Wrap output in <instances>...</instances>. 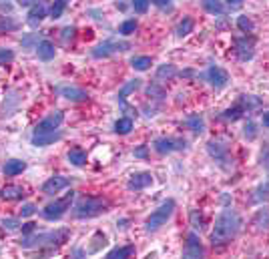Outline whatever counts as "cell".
<instances>
[{
	"label": "cell",
	"mask_w": 269,
	"mask_h": 259,
	"mask_svg": "<svg viewBox=\"0 0 269 259\" xmlns=\"http://www.w3.org/2000/svg\"><path fill=\"white\" fill-rule=\"evenodd\" d=\"M241 229V217L233 209H223L221 215L215 221V227L211 231V245H225L229 243Z\"/></svg>",
	"instance_id": "cell-1"
},
{
	"label": "cell",
	"mask_w": 269,
	"mask_h": 259,
	"mask_svg": "<svg viewBox=\"0 0 269 259\" xmlns=\"http://www.w3.org/2000/svg\"><path fill=\"white\" fill-rule=\"evenodd\" d=\"M189 219H191V225H193V229H203V225H205V221H203V215L195 209V211H191V215H189Z\"/></svg>",
	"instance_id": "cell-36"
},
{
	"label": "cell",
	"mask_w": 269,
	"mask_h": 259,
	"mask_svg": "<svg viewBox=\"0 0 269 259\" xmlns=\"http://www.w3.org/2000/svg\"><path fill=\"white\" fill-rule=\"evenodd\" d=\"M135 157H147V147H145V145L139 147V149L135 151Z\"/></svg>",
	"instance_id": "cell-48"
},
{
	"label": "cell",
	"mask_w": 269,
	"mask_h": 259,
	"mask_svg": "<svg viewBox=\"0 0 269 259\" xmlns=\"http://www.w3.org/2000/svg\"><path fill=\"white\" fill-rule=\"evenodd\" d=\"M137 20L135 18H131V20H125L123 24H121V28H118V33H121L123 37H129V35H133L135 31H137Z\"/></svg>",
	"instance_id": "cell-33"
},
{
	"label": "cell",
	"mask_w": 269,
	"mask_h": 259,
	"mask_svg": "<svg viewBox=\"0 0 269 259\" xmlns=\"http://www.w3.org/2000/svg\"><path fill=\"white\" fill-rule=\"evenodd\" d=\"M24 189L18 187V185H6L2 191H0V197L2 199H8V201H18V199H24Z\"/></svg>",
	"instance_id": "cell-19"
},
{
	"label": "cell",
	"mask_w": 269,
	"mask_h": 259,
	"mask_svg": "<svg viewBox=\"0 0 269 259\" xmlns=\"http://www.w3.org/2000/svg\"><path fill=\"white\" fill-rule=\"evenodd\" d=\"M109 207V203L101 197H80L75 205V215L78 219H88V217H97L101 213H105Z\"/></svg>",
	"instance_id": "cell-3"
},
{
	"label": "cell",
	"mask_w": 269,
	"mask_h": 259,
	"mask_svg": "<svg viewBox=\"0 0 269 259\" xmlns=\"http://www.w3.org/2000/svg\"><path fill=\"white\" fill-rule=\"evenodd\" d=\"M263 125H265V127H269V112H265V114H263Z\"/></svg>",
	"instance_id": "cell-50"
},
{
	"label": "cell",
	"mask_w": 269,
	"mask_h": 259,
	"mask_svg": "<svg viewBox=\"0 0 269 259\" xmlns=\"http://www.w3.org/2000/svg\"><path fill=\"white\" fill-rule=\"evenodd\" d=\"M131 65H133L135 71H147L151 67V56H135L131 61Z\"/></svg>",
	"instance_id": "cell-31"
},
{
	"label": "cell",
	"mask_w": 269,
	"mask_h": 259,
	"mask_svg": "<svg viewBox=\"0 0 269 259\" xmlns=\"http://www.w3.org/2000/svg\"><path fill=\"white\" fill-rule=\"evenodd\" d=\"M243 114V107L241 105H237V107H233V109H227L225 112H223V119H227V121H237L239 117Z\"/></svg>",
	"instance_id": "cell-34"
},
{
	"label": "cell",
	"mask_w": 269,
	"mask_h": 259,
	"mask_svg": "<svg viewBox=\"0 0 269 259\" xmlns=\"http://www.w3.org/2000/svg\"><path fill=\"white\" fill-rule=\"evenodd\" d=\"M73 201H75V193L71 191V193H67L63 199H56L54 203H48V205L40 211V215H42L46 221H56V219H61V217L71 209Z\"/></svg>",
	"instance_id": "cell-5"
},
{
	"label": "cell",
	"mask_w": 269,
	"mask_h": 259,
	"mask_svg": "<svg viewBox=\"0 0 269 259\" xmlns=\"http://www.w3.org/2000/svg\"><path fill=\"white\" fill-rule=\"evenodd\" d=\"M153 4H157V6L165 8V6H169V4H171V0H153Z\"/></svg>",
	"instance_id": "cell-47"
},
{
	"label": "cell",
	"mask_w": 269,
	"mask_h": 259,
	"mask_svg": "<svg viewBox=\"0 0 269 259\" xmlns=\"http://www.w3.org/2000/svg\"><path fill=\"white\" fill-rule=\"evenodd\" d=\"M63 139V133L61 131H50V133H38V135H33V145L35 147H48L52 145L54 141Z\"/></svg>",
	"instance_id": "cell-14"
},
{
	"label": "cell",
	"mask_w": 269,
	"mask_h": 259,
	"mask_svg": "<svg viewBox=\"0 0 269 259\" xmlns=\"http://www.w3.org/2000/svg\"><path fill=\"white\" fill-rule=\"evenodd\" d=\"M243 133H245V137H247V139H255V125H253L251 121H247V125H245V131H243Z\"/></svg>",
	"instance_id": "cell-42"
},
{
	"label": "cell",
	"mask_w": 269,
	"mask_h": 259,
	"mask_svg": "<svg viewBox=\"0 0 269 259\" xmlns=\"http://www.w3.org/2000/svg\"><path fill=\"white\" fill-rule=\"evenodd\" d=\"M71 185V179L69 177H61V175H56V177H50L48 181H44L42 185V193L44 195H54L58 191H63L65 187Z\"/></svg>",
	"instance_id": "cell-12"
},
{
	"label": "cell",
	"mask_w": 269,
	"mask_h": 259,
	"mask_svg": "<svg viewBox=\"0 0 269 259\" xmlns=\"http://www.w3.org/2000/svg\"><path fill=\"white\" fill-rule=\"evenodd\" d=\"M149 2H151V0H133V8H135V12L145 14L147 8H149Z\"/></svg>",
	"instance_id": "cell-39"
},
{
	"label": "cell",
	"mask_w": 269,
	"mask_h": 259,
	"mask_svg": "<svg viewBox=\"0 0 269 259\" xmlns=\"http://www.w3.org/2000/svg\"><path fill=\"white\" fill-rule=\"evenodd\" d=\"M131 44L129 42H123V40H105L101 42L99 46L93 48V56L95 59H105V56H111L113 52H118V50H127Z\"/></svg>",
	"instance_id": "cell-7"
},
{
	"label": "cell",
	"mask_w": 269,
	"mask_h": 259,
	"mask_svg": "<svg viewBox=\"0 0 269 259\" xmlns=\"http://www.w3.org/2000/svg\"><path fill=\"white\" fill-rule=\"evenodd\" d=\"M69 37H71V38L75 37V26H67L65 31H63V40H65V42L69 40Z\"/></svg>",
	"instance_id": "cell-44"
},
{
	"label": "cell",
	"mask_w": 269,
	"mask_h": 259,
	"mask_svg": "<svg viewBox=\"0 0 269 259\" xmlns=\"http://www.w3.org/2000/svg\"><path fill=\"white\" fill-rule=\"evenodd\" d=\"M147 95L153 97V99H163V97H165V91L161 89L159 84H151V86L147 89Z\"/></svg>",
	"instance_id": "cell-38"
},
{
	"label": "cell",
	"mask_w": 269,
	"mask_h": 259,
	"mask_svg": "<svg viewBox=\"0 0 269 259\" xmlns=\"http://www.w3.org/2000/svg\"><path fill=\"white\" fill-rule=\"evenodd\" d=\"M14 59V52L10 48H0V65H6Z\"/></svg>",
	"instance_id": "cell-40"
},
{
	"label": "cell",
	"mask_w": 269,
	"mask_h": 259,
	"mask_svg": "<svg viewBox=\"0 0 269 259\" xmlns=\"http://www.w3.org/2000/svg\"><path fill=\"white\" fill-rule=\"evenodd\" d=\"M151 183H153V175H151V173H137V175H133V177L129 179L127 187H129L131 191H141V189L149 187Z\"/></svg>",
	"instance_id": "cell-15"
},
{
	"label": "cell",
	"mask_w": 269,
	"mask_h": 259,
	"mask_svg": "<svg viewBox=\"0 0 269 259\" xmlns=\"http://www.w3.org/2000/svg\"><path fill=\"white\" fill-rule=\"evenodd\" d=\"M185 125H187L193 133H203V129H205L203 117H199V114H189L187 121H185Z\"/></svg>",
	"instance_id": "cell-25"
},
{
	"label": "cell",
	"mask_w": 269,
	"mask_h": 259,
	"mask_svg": "<svg viewBox=\"0 0 269 259\" xmlns=\"http://www.w3.org/2000/svg\"><path fill=\"white\" fill-rule=\"evenodd\" d=\"M175 211V201L173 199H167L165 203H161L151 215H149V219L145 221V227H147V231H157L159 227H163L167 223V219L173 215Z\"/></svg>",
	"instance_id": "cell-4"
},
{
	"label": "cell",
	"mask_w": 269,
	"mask_h": 259,
	"mask_svg": "<svg viewBox=\"0 0 269 259\" xmlns=\"http://www.w3.org/2000/svg\"><path fill=\"white\" fill-rule=\"evenodd\" d=\"M133 253H135V247H133V245H127V247H116V249L109 251L107 257H109V259H123V257H131Z\"/></svg>",
	"instance_id": "cell-24"
},
{
	"label": "cell",
	"mask_w": 269,
	"mask_h": 259,
	"mask_svg": "<svg viewBox=\"0 0 269 259\" xmlns=\"http://www.w3.org/2000/svg\"><path fill=\"white\" fill-rule=\"evenodd\" d=\"M227 4L231 6V8H239L243 4V0H227Z\"/></svg>",
	"instance_id": "cell-46"
},
{
	"label": "cell",
	"mask_w": 269,
	"mask_h": 259,
	"mask_svg": "<svg viewBox=\"0 0 269 259\" xmlns=\"http://www.w3.org/2000/svg\"><path fill=\"white\" fill-rule=\"evenodd\" d=\"M20 213H22V217H31V215H35V213H37V207H35L33 203H26V205L22 207V211H20Z\"/></svg>",
	"instance_id": "cell-41"
},
{
	"label": "cell",
	"mask_w": 269,
	"mask_h": 259,
	"mask_svg": "<svg viewBox=\"0 0 269 259\" xmlns=\"http://www.w3.org/2000/svg\"><path fill=\"white\" fill-rule=\"evenodd\" d=\"M253 46H255V40L249 37H245V38H237L235 40V50H237V56L241 61H249V59H253Z\"/></svg>",
	"instance_id": "cell-11"
},
{
	"label": "cell",
	"mask_w": 269,
	"mask_h": 259,
	"mask_svg": "<svg viewBox=\"0 0 269 259\" xmlns=\"http://www.w3.org/2000/svg\"><path fill=\"white\" fill-rule=\"evenodd\" d=\"M201 4L209 14H223L225 12V6L221 0H201Z\"/></svg>",
	"instance_id": "cell-23"
},
{
	"label": "cell",
	"mask_w": 269,
	"mask_h": 259,
	"mask_svg": "<svg viewBox=\"0 0 269 259\" xmlns=\"http://www.w3.org/2000/svg\"><path fill=\"white\" fill-rule=\"evenodd\" d=\"M35 42H37V35H28L26 38H22V44H24L26 48H33Z\"/></svg>",
	"instance_id": "cell-43"
},
{
	"label": "cell",
	"mask_w": 269,
	"mask_h": 259,
	"mask_svg": "<svg viewBox=\"0 0 269 259\" xmlns=\"http://www.w3.org/2000/svg\"><path fill=\"white\" fill-rule=\"evenodd\" d=\"M263 163H265V167H267V169H269V153H267V155H265V161H263Z\"/></svg>",
	"instance_id": "cell-51"
},
{
	"label": "cell",
	"mask_w": 269,
	"mask_h": 259,
	"mask_svg": "<svg viewBox=\"0 0 269 259\" xmlns=\"http://www.w3.org/2000/svg\"><path fill=\"white\" fill-rule=\"evenodd\" d=\"M35 2H37V0H18V4H20V6H33Z\"/></svg>",
	"instance_id": "cell-49"
},
{
	"label": "cell",
	"mask_w": 269,
	"mask_h": 259,
	"mask_svg": "<svg viewBox=\"0 0 269 259\" xmlns=\"http://www.w3.org/2000/svg\"><path fill=\"white\" fill-rule=\"evenodd\" d=\"M67 157H69V161H71L75 167H82V165L86 163V153H84L82 149H71Z\"/></svg>",
	"instance_id": "cell-27"
},
{
	"label": "cell",
	"mask_w": 269,
	"mask_h": 259,
	"mask_svg": "<svg viewBox=\"0 0 269 259\" xmlns=\"http://www.w3.org/2000/svg\"><path fill=\"white\" fill-rule=\"evenodd\" d=\"M133 131V121L129 117H123V119H118L115 123V133L116 135H129Z\"/></svg>",
	"instance_id": "cell-26"
},
{
	"label": "cell",
	"mask_w": 269,
	"mask_h": 259,
	"mask_svg": "<svg viewBox=\"0 0 269 259\" xmlns=\"http://www.w3.org/2000/svg\"><path fill=\"white\" fill-rule=\"evenodd\" d=\"M16 28V20L12 16H0V35L2 33H10Z\"/></svg>",
	"instance_id": "cell-32"
},
{
	"label": "cell",
	"mask_w": 269,
	"mask_h": 259,
	"mask_svg": "<svg viewBox=\"0 0 269 259\" xmlns=\"http://www.w3.org/2000/svg\"><path fill=\"white\" fill-rule=\"evenodd\" d=\"M24 169H26V163H24V161H18V159H10V161H6V165L2 167L4 175H8V177L20 175V173H22Z\"/></svg>",
	"instance_id": "cell-20"
},
{
	"label": "cell",
	"mask_w": 269,
	"mask_h": 259,
	"mask_svg": "<svg viewBox=\"0 0 269 259\" xmlns=\"http://www.w3.org/2000/svg\"><path fill=\"white\" fill-rule=\"evenodd\" d=\"M65 121V112L63 111H52L48 117H44L37 127H35V133L33 135H38V133H50V131H58L61 123Z\"/></svg>",
	"instance_id": "cell-6"
},
{
	"label": "cell",
	"mask_w": 269,
	"mask_h": 259,
	"mask_svg": "<svg viewBox=\"0 0 269 259\" xmlns=\"http://www.w3.org/2000/svg\"><path fill=\"white\" fill-rule=\"evenodd\" d=\"M44 16H46V2H44V0H37V2L31 6V10H28L26 22H28V26L37 28V26L42 22Z\"/></svg>",
	"instance_id": "cell-9"
},
{
	"label": "cell",
	"mask_w": 269,
	"mask_h": 259,
	"mask_svg": "<svg viewBox=\"0 0 269 259\" xmlns=\"http://www.w3.org/2000/svg\"><path fill=\"white\" fill-rule=\"evenodd\" d=\"M65 8H67V0H54L52 6H50V18H54V20L61 18Z\"/></svg>",
	"instance_id": "cell-30"
},
{
	"label": "cell",
	"mask_w": 269,
	"mask_h": 259,
	"mask_svg": "<svg viewBox=\"0 0 269 259\" xmlns=\"http://www.w3.org/2000/svg\"><path fill=\"white\" fill-rule=\"evenodd\" d=\"M237 26L241 33H253V22L247 18V16H239L237 18Z\"/></svg>",
	"instance_id": "cell-35"
},
{
	"label": "cell",
	"mask_w": 269,
	"mask_h": 259,
	"mask_svg": "<svg viewBox=\"0 0 269 259\" xmlns=\"http://www.w3.org/2000/svg\"><path fill=\"white\" fill-rule=\"evenodd\" d=\"M181 149H185V141L183 139H171V137L167 139V137H163V139L155 141V151L161 153V155L173 153V151H181Z\"/></svg>",
	"instance_id": "cell-8"
},
{
	"label": "cell",
	"mask_w": 269,
	"mask_h": 259,
	"mask_svg": "<svg viewBox=\"0 0 269 259\" xmlns=\"http://www.w3.org/2000/svg\"><path fill=\"white\" fill-rule=\"evenodd\" d=\"M0 225H2L4 229H8V231H16V229H20V221L12 219V217H4L2 221H0Z\"/></svg>",
	"instance_id": "cell-37"
},
{
	"label": "cell",
	"mask_w": 269,
	"mask_h": 259,
	"mask_svg": "<svg viewBox=\"0 0 269 259\" xmlns=\"http://www.w3.org/2000/svg\"><path fill=\"white\" fill-rule=\"evenodd\" d=\"M191 31H193V18L187 16V18H183L181 22L177 24V31L175 33H177V37H187Z\"/></svg>",
	"instance_id": "cell-28"
},
{
	"label": "cell",
	"mask_w": 269,
	"mask_h": 259,
	"mask_svg": "<svg viewBox=\"0 0 269 259\" xmlns=\"http://www.w3.org/2000/svg\"><path fill=\"white\" fill-rule=\"evenodd\" d=\"M185 257L189 259H197V257H203V247L199 243V237L197 233H189L187 235V243H185V251H183Z\"/></svg>",
	"instance_id": "cell-13"
},
{
	"label": "cell",
	"mask_w": 269,
	"mask_h": 259,
	"mask_svg": "<svg viewBox=\"0 0 269 259\" xmlns=\"http://www.w3.org/2000/svg\"><path fill=\"white\" fill-rule=\"evenodd\" d=\"M207 151H209V155H211L219 165H225V161H227V149L221 145V143L211 141V143L207 145Z\"/></svg>",
	"instance_id": "cell-16"
},
{
	"label": "cell",
	"mask_w": 269,
	"mask_h": 259,
	"mask_svg": "<svg viewBox=\"0 0 269 259\" xmlns=\"http://www.w3.org/2000/svg\"><path fill=\"white\" fill-rule=\"evenodd\" d=\"M253 225L257 229H269V209H257V213L253 215Z\"/></svg>",
	"instance_id": "cell-21"
},
{
	"label": "cell",
	"mask_w": 269,
	"mask_h": 259,
	"mask_svg": "<svg viewBox=\"0 0 269 259\" xmlns=\"http://www.w3.org/2000/svg\"><path fill=\"white\" fill-rule=\"evenodd\" d=\"M207 80H209V84H211V86H215V89H223V86L229 82V74L223 69L213 65V67H209V71H207Z\"/></svg>",
	"instance_id": "cell-10"
},
{
	"label": "cell",
	"mask_w": 269,
	"mask_h": 259,
	"mask_svg": "<svg viewBox=\"0 0 269 259\" xmlns=\"http://www.w3.org/2000/svg\"><path fill=\"white\" fill-rule=\"evenodd\" d=\"M139 86H141V80H139V78H135V80L127 82V84L123 86V89H121V91H118V97H116V99H118V103H121V105H123V103H125V99H127V97H129L131 93H135V91L139 89Z\"/></svg>",
	"instance_id": "cell-22"
},
{
	"label": "cell",
	"mask_w": 269,
	"mask_h": 259,
	"mask_svg": "<svg viewBox=\"0 0 269 259\" xmlns=\"http://www.w3.org/2000/svg\"><path fill=\"white\" fill-rule=\"evenodd\" d=\"M61 95H63L65 99H69V101H75V103H80V101H86V99H88L86 91L78 89V86H63Z\"/></svg>",
	"instance_id": "cell-17"
},
{
	"label": "cell",
	"mask_w": 269,
	"mask_h": 259,
	"mask_svg": "<svg viewBox=\"0 0 269 259\" xmlns=\"http://www.w3.org/2000/svg\"><path fill=\"white\" fill-rule=\"evenodd\" d=\"M177 74V69L173 65H161L159 71H157V80H163V78H173Z\"/></svg>",
	"instance_id": "cell-29"
},
{
	"label": "cell",
	"mask_w": 269,
	"mask_h": 259,
	"mask_svg": "<svg viewBox=\"0 0 269 259\" xmlns=\"http://www.w3.org/2000/svg\"><path fill=\"white\" fill-rule=\"evenodd\" d=\"M37 52H38V59L40 61H52L54 59V54H56V48L52 42L48 40H40L38 46H37Z\"/></svg>",
	"instance_id": "cell-18"
},
{
	"label": "cell",
	"mask_w": 269,
	"mask_h": 259,
	"mask_svg": "<svg viewBox=\"0 0 269 259\" xmlns=\"http://www.w3.org/2000/svg\"><path fill=\"white\" fill-rule=\"evenodd\" d=\"M22 231L28 235V233H33L35 231V223H26V225H22Z\"/></svg>",
	"instance_id": "cell-45"
},
{
	"label": "cell",
	"mask_w": 269,
	"mask_h": 259,
	"mask_svg": "<svg viewBox=\"0 0 269 259\" xmlns=\"http://www.w3.org/2000/svg\"><path fill=\"white\" fill-rule=\"evenodd\" d=\"M71 231L69 229H56V231H48V233H38V235H24L20 239V247L24 249H35V247H56L63 245L69 239Z\"/></svg>",
	"instance_id": "cell-2"
}]
</instances>
